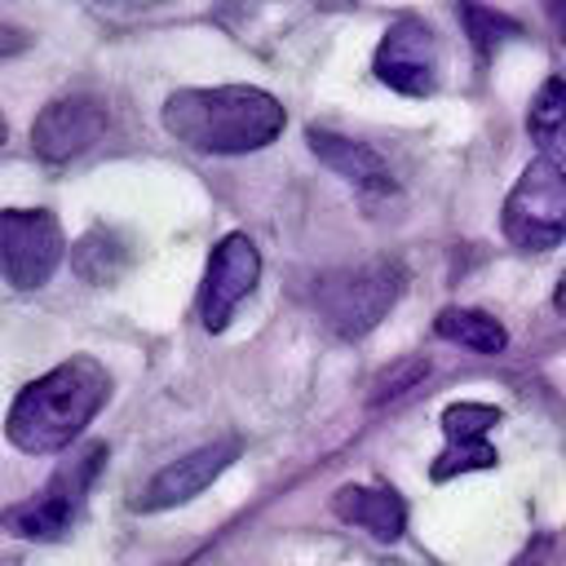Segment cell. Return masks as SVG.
<instances>
[{"label": "cell", "instance_id": "1", "mask_svg": "<svg viewBox=\"0 0 566 566\" xmlns=\"http://www.w3.org/2000/svg\"><path fill=\"white\" fill-rule=\"evenodd\" d=\"M106 398H111V371L97 358L75 354L53 371H44L40 380H31L27 389H18L4 416V438L27 455H57L88 429V420L106 407Z\"/></svg>", "mask_w": 566, "mask_h": 566}, {"label": "cell", "instance_id": "2", "mask_svg": "<svg viewBox=\"0 0 566 566\" xmlns=\"http://www.w3.org/2000/svg\"><path fill=\"white\" fill-rule=\"evenodd\" d=\"M164 128L199 150V155H248L279 142L287 115L279 97L252 84H212V88H177L164 111Z\"/></svg>", "mask_w": 566, "mask_h": 566}, {"label": "cell", "instance_id": "3", "mask_svg": "<svg viewBox=\"0 0 566 566\" xmlns=\"http://www.w3.org/2000/svg\"><path fill=\"white\" fill-rule=\"evenodd\" d=\"M402 265L394 256H371L345 270H332L314 283V314L327 323V332L358 340L367 336L402 296Z\"/></svg>", "mask_w": 566, "mask_h": 566}, {"label": "cell", "instance_id": "4", "mask_svg": "<svg viewBox=\"0 0 566 566\" xmlns=\"http://www.w3.org/2000/svg\"><path fill=\"white\" fill-rule=\"evenodd\" d=\"M102 460H106V447L102 442H88L84 451H75L71 460L57 464V473L22 504H13L0 522L9 535H22V539H66L84 513V500H88V486L97 482L102 473Z\"/></svg>", "mask_w": 566, "mask_h": 566}, {"label": "cell", "instance_id": "5", "mask_svg": "<svg viewBox=\"0 0 566 566\" xmlns=\"http://www.w3.org/2000/svg\"><path fill=\"white\" fill-rule=\"evenodd\" d=\"M500 230L522 252H548L566 239V172L557 159L535 155L504 199Z\"/></svg>", "mask_w": 566, "mask_h": 566}, {"label": "cell", "instance_id": "6", "mask_svg": "<svg viewBox=\"0 0 566 566\" xmlns=\"http://www.w3.org/2000/svg\"><path fill=\"white\" fill-rule=\"evenodd\" d=\"M66 252L62 226L49 208H0V274L31 292L49 283Z\"/></svg>", "mask_w": 566, "mask_h": 566}, {"label": "cell", "instance_id": "7", "mask_svg": "<svg viewBox=\"0 0 566 566\" xmlns=\"http://www.w3.org/2000/svg\"><path fill=\"white\" fill-rule=\"evenodd\" d=\"M261 279V248L248 239V234H221L212 256H208V270H203V283H199V318L208 332H226L234 310L252 296Z\"/></svg>", "mask_w": 566, "mask_h": 566}, {"label": "cell", "instance_id": "8", "mask_svg": "<svg viewBox=\"0 0 566 566\" xmlns=\"http://www.w3.org/2000/svg\"><path fill=\"white\" fill-rule=\"evenodd\" d=\"M371 71L394 93H407V97L438 93V35L429 31V22H420L416 13L411 18H398L380 35L376 57H371Z\"/></svg>", "mask_w": 566, "mask_h": 566}, {"label": "cell", "instance_id": "9", "mask_svg": "<svg viewBox=\"0 0 566 566\" xmlns=\"http://www.w3.org/2000/svg\"><path fill=\"white\" fill-rule=\"evenodd\" d=\"M106 133V111L84 97V93H71V97H57L49 102L35 124H31V150L44 159V164H71L75 155H84L97 137Z\"/></svg>", "mask_w": 566, "mask_h": 566}, {"label": "cell", "instance_id": "10", "mask_svg": "<svg viewBox=\"0 0 566 566\" xmlns=\"http://www.w3.org/2000/svg\"><path fill=\"white\" fill-rule=\"evenodd\" d=\"M234 455H239V438H217V442H208V447H199V451L177 455L172 464H164V469L142 486L137 509H142V513H155V509H177V504L195 500L199 491H208V486L234 464Z\"/></svg>", "mask_w": 566, "mask_h": 566}, {"label": "cell", "instance_id": "11", "mask_svg": "<svg viewBox=\"0 0 566 566\" xmlns=\"http://www.w3.org/2000/svg\"><path fill=\"white\" fill-rule=\"evenodd\" d=\"M305 137H310V150H314L336 177L354 181L358 190H376V195L394 190V168H389L385 155L371 150L367 142H354V137L332 133V128H310Z\"/></svg>", "mask_w": 566, "mask_h": 566}, {"label": "cell", "instance_id": "12", "mask_svg": "<svg viewBox=\"0 0 566 566\" xmlns=\"http://www.w3.org/2000/svg\"><path fill=\"white\" fill-rule=\"evenodd\" d=\"M332 513L376 539H398L407 531V504L389 486H340L332 495Z\"/></svg>", "mask_w": 566, "mask_h": 566}, {"label": "cell", "instance_id": "13", "mask_svg": "<svg viewBox=\"0 0 566 566\" xmlns=\"http://www.w3.org/2000/svg\"><path fill=\"white\" fill-rule=\"evenodd\" d=\"M526 133L544 159H557V164L566 159V80L562 75H548L535 88L526 111Z\"/></svg>", "mask_w": 566, "mask_h": 566}, {"label": "cell", "instance_id": "14", "mask_svg": "<svg viewBox=\"0 0 566 566\" xmlns=\"http://www.w3.org/2000/svg\"><path fill=\"white\" fill-rule=\"evenodd\" d=\"M433 332H438L442 340L464 345V349L486 354V358H495V354L509 349V332H504V323L491 318L486 310H464V305L438 310V314H433Z\"/></svg>", "mask_w": 566, "mask_h": 566}, {"label": "cell", "instance_id": "15", "mask_svg": "<svg viewBox=\"0 0 566 566\" xmlns=\"http://www.w3.org/2000/svg\"><path fill=\"white\" fill-rule=\"evenodd\" d=\"M71 265H75V274H80L84 283H115L119 270L128 265V248H124V239H119L115 230L97 226V230H88V234L71 248Z\"/></svg>", "mask_w": 566, "mask_h": 566}, {"label": "cell", "instance_id": "16", "mask_svg": "<svg viewBox=\"0 0 566 566\" xmlns=\"http://www.w3.org/2000/svg\"><path fill=\"white\" fill-rule=\"evenodd\" d=\"M460 18H464V31H469V40H473V49H478L482 62H486L504 40H513V35L522 31L509 13H500V9H491V4H482V0H464V4H460Z\"/></svg>", "mask_w": 566, "mask_h": 566}, {"label": "cell", "instance_id": "17", "mask_svg": "<svg viewBox=\"0 0 566 566\" xmlns=\"http://www.w3.org/2000/svg\"><path fill=\"white\" fill-rule=\"evenodd\" d=\"M500 424V407L491 402H451L442 411V433H447V447H473V442H486V433Z\"/></svg>", "mask_w": 566, "mask_h": 566}, {"label": "cell", "instance_id": "18", "mask_svg": "<svg viewBox=\"0 0 566 566\" xmlns=\"http://www.w3.org/2000/svg\"><path fill=\"white\" fill-rule=\"evenodd\" d=\"M500 464V455H495V447L491 442H473V447H447V451H438V460L429 464V478L433 482H451V478H460V473H473V469H495Z\"/></svg>", "mask_w": 566, "mask_h": 566}, {"label": "cell", "instance_id": "19", "mask_svg": "<svg viewBox=\"0 0 566 566\" xmlns=\"http://www.w3.org/2000/svg\"><path fill=\"white\" fill-rule=\"evenodd\" d=\"M424 371H429V367H424V358H411V363H407V358H398L394 367H385V371L371 380V407L394 402V398H398V394H407Z\"/></svg>", "mask_w": 566, "mask_h": 566}, {"label": "cell", "instance_id": "20", "mask_svg": "<svg viewBox=\"0 0 566 566\" xmlns=\"http://www.w3.org/2000/svg\"><path fill=\"white\" fill-rule=\"evenodd\" d=\"M544 13H548V22H553L557 40L566 44V0H544Z\"/></svg>", "mask_w": 566, "mask_h": 566}, {"label": "cell", "instance_id": "21", "mask_svg": "<svg viewBox=\"0 0 566 566\" xmlns=\"http://www.w3.org/2000/svg\"><path fill=\"white\" fill-rule=\"evenodd\" d=\"M93 4H102V9H155L164 0H93Z\"/></svg>", "mask_w": 566, "mask_h": 566}, {"label": "cell", "instance_id": "22", "mask_svg": "<svg viewBox=\"0 0 566 566\" xmlns=\"http://www.w3.org/2000/svg\"><path fill=\"white\" fill-rule=\"evenodd\" d=\"M553 310L566 318V270H562V279H557V287H553Z\"/></svg>", "mask_w": 566, "mask_h": 566}, {"label": "cell", "instance_id": "23", "mask_svg": "<svg viewBox=\"0 0 566 566\" xmlns=\"http://www.w3.org/2000/svg\"><path fill=\"white\" fill-rule=\"evenodd\" d=\"M4 137H9V124H4V115H0V146H4Z\"/></svg>", "mask_w": 566, "mask_h": 566}]
</instances>
